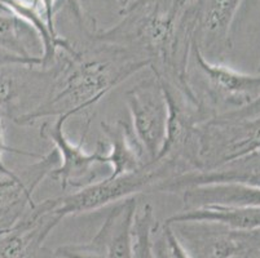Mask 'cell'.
<instances>
[{
	"label": "cell",
	"instance_id": "7c38bea8",
	"mask_svg": "<svg viewBox=\"0 0 260 258\" xmlns=\"http://www.w3.org/2000/svg\"><path fill=\"white\" fill-rule=\"evenodd\" d=\"M138 207V196L115 203L94 235L93 239L103 245L108 258H134L132 229Z\"/></svg>",
	"mask_w": 260,
	"mask_h": 258
},
{
	"label": "cell",
	"instance_id": "2e32d148",
	"mask_svg": "<svg viewBox=\"0 0 260 258\" xmlns=\"http://www.w3.org/2000/svg\"><path fill=\"white\" fill-rule=\"evenodd\" d=\"M186 221H206L220 224L235 231H251L260 229V207H228V205H207V207L183 209L170 218L167 224Z\"/></svg>",
	"mask_w": 260,
	"mask_h": 258
},
{
	"label": "cell",
	"instance_id": "cb8c5ba5",
	"mask_svg": "<svg viewBox=\"0 0 260 258\" xmlns=\"http://www.w3.org/2000/svg\"><path fill=\"white\" fill-rule=\"evenodd\" d=\"M2 2H3V3H4V4H6V0H2Z\"/></svg>",
	"mask_w": 260,
	"mask_h": 258
},
{
	"label": "cell",
	"instance_id": "52a82bcc",
	"mask_svg": "<svg viewBox=\"0 0 260 258\" xmlns=\"http://www.w3.org/2000/svg\"><path fill=\"white\" fill-rule=\"evenodd\" d=\"M131 128L146 160L154 162L166 137L169 107L163 89L154 74L126 92Z\"/></svg>",
	"mask_w": 260,
	"mask_h": 258
},
{
	"label": "cell",
	"instance_id": "ffe728a7",
	"mask_svg": "<svg viewBox=\"0 0 260 258\" xmlns=\"http://www.w3.org/2000/svg\"><path fill=\"white\" fill-rule=\"evenodd\" d=\"M223 115H228V117L233 118H255L260 117V96L255 99L251 105L246 106V107L241 108V110L232 111V113H225Z\"/></svg>",
	"mask_w": 260,
	"mask_h": 258
},
{
	"label": "cell",
	"instance_id": "44dd1931",
	"mask_svg": "<svg viewBox=\"0 0 260 258\" xmlns=\"http://www.w3.org/2000/svg\"><path fill=\"white\" fill-rule=\"evenodd\" d=\"M0 11H6V12H12L11 9L8 8V7L6 6V4L3 3V2H2V0H0ZM12 13H13V12H12Z\"/></svg>",
	"mask_w": 260,
	"mask_h": 258
},
{
	"label": "cell",
	"instance_id": "ba28073f",
	"mask_svg": "<svg viewBox=\"0 0 260 258\" xmlns=\"http://www.w3.org/2000/svg\"><path fill=\"white\" fill-rule=\"evenodd\" d=\"M60 164L57 149L49 151L29 167L15 170L11 176L0 174V233L15 226L37 203L34 193Z\"/></svg>",
	"mask_w": 260,
	"mask_h": 258
},
{
	"label": "cell",
	"instance_id": "8fae6325",
	"mask_svg": "<svg viewBox=\"0 0 260 258\" xmlns=\"http://www.w3.org/2000/svg\"><path fill=\"white\" fill-rule=\"evenodd\" d=\"M169 225L190 258H233L245 249L237 231L220 224L186 221Z\"/></svg>",
	"mask_w": 260,
	"mask_h": 258
},
{
	"label": "cell",
	"instance_id": "e0dca14e",
	"mask_svg": "<svg viewBox=\"0 0 260 258\" xmlns=\"http://www.w3.org/2000/svg\"><path fill=\"white\" fill-rule=\"evenodd\" d=\"M154 209L149 203L139 205L132 229V254L134 258H157L153 248V236L157 227Z\"/></svg>",
	"mask_w": 260,
	"mask_h": 258
},
{
	"label": "cell",
	"instance_id": "d6986e66",
	"mask_svg": "<svg viewBox=\"0 0 260 258\" xmlns=\"http://www.w3.org/2000/svg\"><path fill=\"white\" fill-rule=\"evenodd\" d=\"M7 151H11V153H16V154H22V155H29V156H35V158H39V155L34 153H27V151L23 150H13V149H9L6 143V138H4V127H3V118L0 117V174H3V176H11L13 174L15 170L9 169L8 167L6 165L3 160V155L4 153Z\"/></svg>",
	"mask_w": 260,
	"mask_h": 258
},
{
	"label": "cell",
	"instance_id": "7402d4cb",
	"mask_svg": "<svg viewBox=\"0 0 260 258\" xmlns=\"http://www.w3.org/2000/svg\"><path fill=\"white\" fill-rule=\"evenodd\" d=\"M118 2H119V3L122 4L123 7H126L127 4H128V2H129V0H118Z\"/></svg>",
	"mask_w": 260,
	"mask_h": 258
},
{
	"label": "cell",
	"instance_id": "8992f818",
	"mask_svg": "<svg viewBox=\"0 0 260 258\" xmlns=\"http://www.w3.org/2000/svg\"><path fill=\"white\" fill-rule=\"evenodd\" d=\"M56 68L12 63L0 68V117L17 123L46 101Z\"/></svg>",
	"mask_w": 260,
	"mask_h": 258
},
{
	"label": "cell",
	"instance_id": "9c48e42d",
	"mask_svg": "<svg viewBox=\"0 0 260 258\" xmlns=\"http://www.w3.org/2000/svg\"><path fill=\"white\" fill-rule=\"evenodd\" d=\"M61 221L54 198L37 203L15 226L0 233V258H37L44 240Z\"/></svg>",
	"mask_w": 260,
	"mask_h": 258
},
{
	"label": "cell",
	"instance_id": "d4e9b609",
	"mask_svg": "<svg viewBox=\"0 0 260 258\" xmlns=\"http://www.w3.org/2000/svg\"><path fill=\"white\" fill-rule=\"evenodd\" d=\"M259 67H260V63H259ZM259 70H260V68H259Z\"/></svg>",
	"mask_w": 260,
	"mask_h": 258
},
{
	"label": "cell",
	"instance_id": "603a6c76",
	"mask_svg": "<svg viewBox=\"0 0 260 258\" xmlns=\"http://www.w3.org/2000/svg\"><path fill=\"white\" fill-rule=\"evenodd\" d=\"M179 2H180L181 4H183V6H185L186 3H189V2H190V0H179Z\"/></svg>",
	"mask_w": 260,
	"mask_h": 258
},
{
	"label": "cell",
	"instance_id": "5bb4252c",
	"mask_svg": "<svg viewBox=\"0 0 260 258\" xmlns=\"http://www.w3.org/2000/svg\"><path fill=\"white\" fill-rule=\"evenodd\" d=\"M101 129L109 142V151L106 153L108 165L110 167L109 177L131 173L148 164L131 125L122 120L115 123L103 122Z\"/></svg>",
	"mask_w": 260,
	"mask_h": 258
},
{
	"label": "cell",
	"instance_id": "4fadbf2b",
	"mask_svg": "<svg viewBox=\"0 0 260 258\" xmlns=\"http://www.w3.org/2000/svg\"><path fill=\"white\" fill-rule=\"evenodd\" d=\"M184 209L228 205V207H260V188L240 182L198 185L183 191Z\"/></svg>",
	"mask_w": 260,
	"mask_h": 258
},
{
	"label": "cell",
	"instance_id": "ac0fdd59",
	"mask_svg": "<svg viewBox=\"0 0 260 258\" xmlns=\"http://www.w3.org/2000/svg\"><path fill=\"white\" fill-rule=\"evenodd\" d=\"M58 258H108L103 245L92 239L83 244H65L56 249Z\"/></svg>",
	"mask_w": 260,
	"mask_h": 258
},
{
	"label": "cell",
	"instance_id": "9a60e30c",
	"mask_svg": "<svg viewBox=\"0 0 260 258\" xmlns=\"http://www.w3.org/2000/svg\"><path fill=\"white\" fill-rule=\"evenodd\" d=\"M0 49L32 65H42L43 44L39 34L29 22L12 12L0 11Z\"/></svg>",
	"mask_w": 260,
	"mask_h": 258
},
{
	"label": "cell",
	"instance_id": "277c9868",
	"mask_svg": "<svg viewBox=\"0 0 260 258\" xmlns=\"http://www.w3.org/2000/svg\"><path fill=\"white\" fill-rule=\"evenodd\" d=\"M260 154V117L216 115L197 125L194 172H211Z\"/></svg>",
	"mask_w": 260,
	"mask_h": 258
},
{
	"label": "cell",
	"instance_id": "30bf717a",
	"mask_svg": "<svg viewBox=\"0 0 260 258\" xmlns=\"http://www.w3.org/2000/svg\"><path fill=\"white\" fill-rule=\"evenodd\" d=\"M243 0H201L193 18V42L211 62L231 48V28Z\"/></svg>",
	"mask_w": 260,
	"mask_h": 258
},
{
	"label": "cell",
	"instance_id": "3957f363",
	"mask_svg": "<svg viewBox=\"0 0 260 258\" xmlns=\"http://www.w3.org/2000/svg\"><path fill=\"white\" fill-rule=\"evenodd\" d=\"M184 173L183 168L174 160L157 159L131 173L108 176L74 193L54 198L56 213L63 219L75 214L94 212L145 191L154 193L160 183Z\"/></svg>",
	"mask_w": 260,
	"mask_h": 258
},
{
	"label": "cell",
	"instance_id": "5b68a950",
	"mask_svg": "<svg viewBox=\"0 0 260 258\" xmlns=\"http://www.w3.org/2000/svg\"><path fill=\"white\" fill-rule=\"evenodd\" d=\"M69 118H56L53 124L46 122L42 127L40 136L53 142L54 148L60 154V164L54 168L51 178L57 182L62 189H83L93 182L105 178L103 177L101 167H109L106 153H104L103 145H99L98 151L87 153L84 150V141L89 129V120L79 142L74 143L65 133V124ZM110 168V167H109Z\"/></svg>",
	"mask_w": 260,
	"mask_h": 258
},
{
	"label": "cell",
	"instance_id": "7a4b0ae2",
	"mask_svg": "<svg viewBox=\"0 0 260 258\" xmlns=\"http://www.w3.org/2000/svg\"><path fill=\"white\" fill-rule=\"evenodd\" d=\"M186 80L206 119L251 105L260 96V72L242 74L211 62L191 42Z\"/></svg>",
	"mask_w": 260,
	"mask_h": 258
},
{
	"label": "cell",
	"instance_id": "6da1fadb",
	"mask_svg": "<svg viewBox=\"0 0 260 258\" xmlns=\"http://www.w3.org/2000/svg\"><path fill=\"white\" fill-rule=\"evenodd\" d=\"M104 53L86 54L74 49L56 58L53 85L42 105L16 124L31 125L39 119L72 117L93 107L109 92L150 66L143 57L106 44Z\"/></svg>",
	"mask_w": 260,
	"mask_h": 258
}]
</instances>
